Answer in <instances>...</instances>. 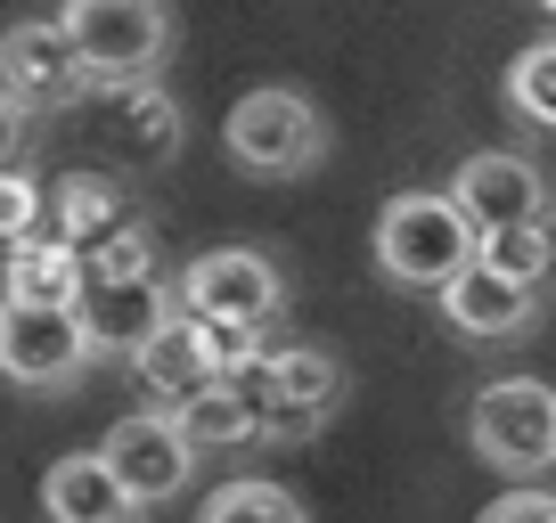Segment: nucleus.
Instances as JSON below:
<instances>
[{"label": "nucleus", "mask_w": 556, "mask_h": 523, "mask_svg": "<svg viewBox=\"0 0 556 523\" xmlns=\"http://www.w3.org/2000/svg\"><path fill=\"white\" fill-rule=\"evenodd\" d=\"M222 140H229V164H238V173L295 180V173H312V164L328 156V115H319L303 90L270 82V90H245V99L229 106Z\"/></svg>", "instance_id": "20e7f679"}, {"label": "nucleus", "mask_w": 556, "mask_h": 523, "mask_svg": "<svg viewBox=\"0 0 556 523\" xmlns=\"http://www.w3.org/2000/svg\"><path fill=\"white\" fill-rule=\"evenodd\" d=\"M90 335L74 311H25V303H0V377L25 384V393H74L90 377Z\"/></svg>", "instance_id": "0eeeda50"}, {"label": "nucleus", "mask_w": 556, "mask_h": 523, "mask_svg": "<svg viewBox=\"0 0 556 523\" xmlns=\"http://www.w3.org/2000/svg\"><path fill=\"white\" fill-rule=\"evenodd\" d=\"M507 115L532 131H556V41H532L507 58Z\"/></svg>", "instance_id": "412c9836"}, {"label": "nucleus", "mask_w": 556, "mask_h": 523, "mask_svg": "<svg viewBox=\"0 0 556 523\" xmlns=\"http://www.w3.org/2000/svg\"><path fill=\"white\" fill-rule=\"evenodd\" d=\"M229 384H238L245 418H254V442H312L319 425L344 409V360L319 352V344L254 352Z\"/></svg>", "instance_id": "f257e3e1"}, {"label": "nucleus", "mask_w": 556, "mask_h": 523, "mask_svg": "<svg viewBox=\"0 0 556 523\" xmlns=\"http://www.w3.org/2000/svg\"><path fill=\"white\" fill-rule=\"evenodd\" d=\"M197 523H312L303 515V499L287 483H262V474H238V483H222L205 499V515Z\"/></svg>", "instance_id": "6ab92c4d"}, {"label": "nucleus", "mask_w": 556, "mask_h": 523, "mask_svg": "<svg viewBox=\"0 0 556 523\" xmlns=\"http://www.w3.org/2000/svg\"><path fill=\"white\" fill-rule=\"evenodd\" d=\"M180 303H173V286L164 279H131V286H83V303H74V319H83V335H90V360H131L148 335L173 319Z\"/></svg>", "instance_id": "9b49d317"}, {"label": "nucleus", "mask_w": 556, "mask_h": 523, "mask_svg": "<svg viewBox=\"0 0 556 523\" xmlns=\"http://www.w3.org/2000/svg\"><path fill=\"white\" fill-rule=\"evenodd\" d=\"M99 458H106V474L123 483V499H131V507L180 499L189 474H197V450L180 442V425L164 418V409H131V418H115V425H106V442H99Z\"/></svg>", "instance_id": "9d476101"}, {"label": "nucleus", "mask_w": 556, "mask_h": 523, "mask_svg": "<svg viewBox=\"0 0 556 523\" xmlns=\"http://www.w3.org/2000/svg\"><path fill=\"white\" fill-rule=\"evenodd\" d=\"M173 425H180V442H189L197 458L229 450V442H254V418H245V401H238V384H229V377H213L205 393H189V401L173 409Z\"/></svg>", "instance_id": "a211bd4d"}, {"label": "nucleus", "mask_w": 556, "mask_h": 523, "mask_svg": "<svg viewBox=\"0 0 556 523\" xmlns=\"http://www.w3.org/2000/svg\"><path fill=\"white\" fill-rule=\"evenodd\" d=\"M66 41L74 58H83L90 90H139V82H156L164 50H173V9H156V0H74L66 17Z\"/></svg>", "instance_id": "7ed1b4c3"}, {"label": "nucleus", "mask_w": 556, "mask_h": 523, "mask_svg": "<svg viewBox=\"0 0 556 523\" xmlns=\"http://www.w3.org/2000/svg\"><path fill=\"white\" fill-rule=\"evenodd\" d=\"M41 229V180L34 173H0V254L25 245Z\"/></svg>", "instance_id": "5701e85b"}, {"label": "nucleus", "mask_w": 556, "mask_h": 523, "mask_svg": "<svg viewBox=\"0 0 556 523\" xmlns=\"http://www.w3.org/2000/svg\"><path fill=\"white\" fill-rule=\"evenodd\" d=\"M131 377L148 384V393H156V409L173 418V409L189 401V393H205V384H213V352H205V328H197L189 311H173L156 335H148V344L131 352Z\"/></svg>", "instance_id": "f8f14e48"}, {"label": "nucleus", "mask_w": 556, "mask_h": 523, "mask_svg": "<svg viewBox=\"0 0 556 523\" xmlns=\"http://www.w3.org/2000/svg\"><path fill=\"white\" fill-rule=\"evenodd\" d=\"M467 442H475V458H483V467H500V474H540V467H556V384H540V377H500V384H483V393H475V409H467Z\"/></svg>", "instance_id": "39448f33"}, {"label": "nucleus", "mask_w": 556, "mask_h": 523, "mask_svg": "<svg viewBox=\"0 0 556 523\" xmlns=\"http://www.w3.org/2000/svg\"><path fill=\"white\" fill-rule=\"evenodd\" d=\"M0 99L25 106V115H58V106L90 99V74L58 17H25L0 34Z\"/></svg>", "instance_id": "1a4fd4ad"}, {"label": "nucleus", "mask_w": 556, "mask_h": 523, "mask_svg": "<svg viewBox=\"0 0 556 523\" xmlns=\"http://www.w3.org/2000/svg\"><path fill=\"white\" fill-rule=\"evenodd\" d=\"M475 262V229L451 205V189H401L377 213V270L409 295H442Z\"/></svg>", "instance_id": "f03ea898"}, {"label": "nucleus", "mask_w": 556, "mask_h": 523, "mask_svg": "<svg viewBox=\"0 0 556 523\" xmlns=\"http://www.w3.org/2000/svg\"><path fill=\"white\" fill-rule=\"evenodd\" d=\"M106 106H115V123H123V156H131V164H164V156H180L189 123H180V106L164 99L156 82H139V90H106Z\"/></svg>", "instance_id": "f3484780"}, {"label": "nucleus", "mask_w": 556, "mask_h": 523, "mask_svg": "<svg viewBox=\"0 0 556 523\" xmlns=\"http://www.w3.org/2000/svg\"><path fill=\"white\" fill-rule=\"evenodd\" d=\"M41 515L50 523H139V507L123 499V483L106 474L99 450H74V458H50V474H41Z\"/></svg>", "instance_id": "2eb2a0df"}, {"label": "nucleus", "mask_w": 556, "mask_h": 523, "mask_svg": "<svg viewBox=\"0 0 556 523\" xmlns=\"http://www.w3.org/2000/svg\"><path fill=\"white\" fill-rule=\"evenodd\" d=\"M131 279H156V238L123 221L115 238L83 245V286H131Z\"/></svg>", "instance_id": "4be33fe9"}, {"label": "nucleus", "mask_w": 556, "mask_h": 523, "mask_svg": "<svg viewBox=\"0 0 556 523\" xmlns=\"http://www.w3.org/2000/svg\"><path fill=\"white\" fill-rule=\"evenodd\" d=\"M34 164V115L0 99V173H25Z\"/></svg>", "instance_id": "393cba45"}, {"label": "nucleus", "mask_w": 556, "mask_h": 523, "mask_svg": "<svg viewBox=\"0 0 556 523\" xmlns=\"http://www.w3.org/2000/svg\"><path fill=\"white\" fill-rule=\"evenodd\" d=\"M475 523H556V490H540V483H523V490H500V499H491Z\"/></svg>", "instance_id": "b1692460"}, {"label": "nucleus", "mask_w": 556, "mask_h": 523, "mask_svg": "<svg viewBox=\"0 0 556 523\" xmlns=\"http://www.w3.org/2000/svg\"><path fill=\"white\" fill-rule=\"evenodd\" d=\"M451 205L467 213L475 238H500V229H556V189L507 148H483V156L458 164Z\"/></svg>", "instance_id": "6e6552de"}, {"label": "nucleus", "mask_w": 556, "mask_h": 523, "mask_svg": "<svg viewBox=\"0 0 556 523\" xmlns=\"http://www.w3.org/2000/svg\"><path fill=\"white\" fill-rule=\"evenodd\" d=\"M0 303H25V311H74V303H83V254L58 245L50 229H34L25 245L0 254Z\"/></svg>", "instance_id": "ddd939ff"}, {"label": "nucleus", "mask_w": 556, "mask_h": 523, "mask_svg": "<svg viewBox=\"0 0 556 523\" xmlns=\"http://www.w3.org/2000/svg\"><path fill=\"white\" fill-rule=\"evenodd\" d=\"M475 262L483 270H500L507 286H548V270H556V229H500V238H475Z\"/></svg>", "instance_id": "aec40b11"}, {"label": "nucleus", "mask_w": 556, "mask_h": 523, "mask_svg": "<svg viewBox=\"0 0 556 523\" xmlns=\"http://www.w3.org/2000/svg\"><path fill=\"white\" fill-rule=\"evenodd\" d=\"M540 311L532 286H507L500 270H483V262H467L451 286H442V319H451L458 335H475V344H491V335H523Z\"/></svg>", "instance_id": "4468645a"}, {"label": "nucleus", "mask_w": 556, "mask_h": 523, "mask_svg": "<svg viewBox=\"0 0 556 523\" xmlns=\"http://www.w3.org/2000/svg\"><path fill=\"white\" fill-rule=\"evenodd\" d=\"M173 303L189 319H213V328H270L278 311H287V279H278V262L254 254V245H213V254H197L189 270H180Z\"/></svg>", "instance_id": "423d86ee"}, {"label": "nucleus", "mask_w": 556, "mask_h": 523, "mask_svg": "<svg viewBox=\"0 0 556 523\" xmlns=\"http://www.w3.org/2000/svg\"><path fill=\"white\" fill-rule=\"evenodd\" d=\"M41 229H50L58 245H99V238H115L123 229V189H115V173H58L50 189H41Z\"/></svg>", "instance_id": "dca6fc26"}]
</instances>
